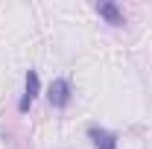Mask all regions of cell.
Here are the masks:
<instances>
[{
	"instance_id": "cell-1",
	"label": "cell",
	"mask_w": 152,
	"mask_h": 149,
	"mask_svg": "<svg viewBox=\"0 0 152 149\" xmlns=\"http://www.w3.org/2000/svg\"><path fill=\"white\" fill-rule=\"evenodd\" d=\"M47 99H50L53 108H64L70 102V82L67 79H56L50 85V91H47Z\"/></svg>"
},
{
	"instance_id": "cell-2",
	"label": "cell",
	"mask_w": 152,
	"mask_h": 149,
	"mask_svg": "<svg viewBox=\"0 0 152 149\" xmlns=\"http://www.w3.org/2000/svg\"><path fill=\"white\" fill-rule=\"evenodd\" d=\"M88 137L94 140V146H96V149H117V137H114L111 131H105V129H96V126H91V129H88Z\"/></svg>"
},
{
	"instance_id": "cell-3",
	"label": "cell",
	"mask_w": 152,
	"mask_h": 149,
	"mask_svg": "<svg viewBox=\"0 0 152 149\" xmlns=\"http://www.w3.org/2000/svg\"><path fill=\"white\" fill-rule=\"evenodd\" d=\"M96 12L108 20L111 26H123V12L117 9V3H111V0H102V3H96Z\"/></svg>"
},
{
	"instance_id": "cell-4",
	"label": "cell",
	"mask_w": 152,
	"mask_h": 149,
	"mask_svg": "<svg viewBox=\"0 0 152 149\" xmlns=\"http://www.w3.org/2000/svg\"><path fill=\"white\" fill-rule=\"evenodd\" d=\"M35 96H38V73H35V70H29V73H26V93H23V99L18 102V108H20V111H26L29 102H32Z\"/></svg>"
}]
</instances>
